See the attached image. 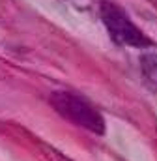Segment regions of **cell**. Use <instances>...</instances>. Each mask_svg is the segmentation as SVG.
Returning a JSON list of instances; mask_svg holds the SVG:
<instances>
[{
  "label": "cell",
  "instance_id": "obj_1",
  "mask_svg": "<svg viewBox=\"0 0 157 161\" xmlns=\"http://www.w3.org/2000/svg\"><path fill=\"white\" fill-rule=\"evenodd\" d=\"M51 105L66 120L73 122V124H77L92 133H97V135L105 133V120L101 118V114L77 96H73L69 92H54L51 96Z\"/></svg>",
  "mask_w": 157,
  "mask_h": 161
},
{
  "label": "cell",
  "instance_id": "obj_2",
  "mask_svg": "<svg viewBox=\"0 0 157 161\" xmlns=\"http://www.w3.org/2000/svg\"><path fill=\"white\" fill-rule=\"evenodd\" d=\"M101 19L111 34V38L129 47H148L150 40L131 23V19L125 15V11L112 4V2H103L101 4Z\"/></svg>",
  "mask_w": 157,
  "mask_h": 161
}]
</instances>
